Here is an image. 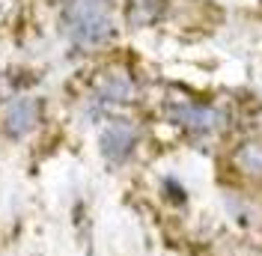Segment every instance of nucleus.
<instances>
[{"label": "nucleus", "mask_w": 262, "mask_h": 256, "mask_svg": "<svg viewBox=\"0 0 262 256\" xmlns=\"http://www.w3.org/2000/svg\"><path fill=\"white\" fill-rule=\"evenodd\" d=\"M63 30L78 45H98L114 33L107 0H63Z\"/></svg>", "instance_id": "f257e3e1"}, {"label": "nucleus", "mask_w": 262, "mask_h": 256, "mask_svg": "<svg viewBox=\"0 0 262 256\" xmlns=\"http://www.w3.org/2000/svg\"><path fill=\"white\" fill-rule=\"evenodd\" d=\"M134 146H137V128L131 125L128 119H114L98 134V149H101L104 161H111V164L128 161Z\"/></svg>", "instance_id": "f03ea898"}, {"label": "nucleus", "mask_w": 262, "mask_h": 256, "mask_svg": "<svg viewBox=\"0 0 262 256\" xmlns=\"http://www.w3.org/2000/svg\"><path fill=\"white\" fill-rule=\"evenodd\" d=\"M167 116L194 134H212L224 125V113L209 104H173V108H167Z\"/></svg>", "instance_id": "7ed1b4c3"}, {"label": "nucleus", "mask_w": 262, "mask_h": 256, "mask_svg": "<svg viewBox=\"0 0 262 256\" xmlns=\"http://www.w3.org/2000/svg\"><path fill=\"white\" fill-rule=\"evenodd\" d=\"M39 116H42L39 98H15L3 113V128H6L9 137H24L36 128Z\"/></svg>", "instance_id": "20e7f679"}, {"label": "nucleus", "mask_w": 262, "mask_h": 256, "mask_svg": "<svg viewBox=\"0 0 262 256\" xmlns=\"http://www.w3.org/2000/svg\"><path fill=\"white\" fill-rule=\"evenodd\" d=\"M98 96H101V101H131L134 83L125 72H111L98 83Z\"/></svg>", "instance_id": "39448f33"}, {"label": "nucleus", "mask_w": 262, "mask_h": 256, "mask_svg": "<svg viewBox=\"0 0 262 256\" xmlns=\"http://www.w3.org/2000/svg\"><path fill=\"white\" fill-rule=\"evenodd\" d=\"M232 161H235V167L242 173L262 179V140H247V143H242L235 149Z\"/></svg>", "instance_id": "423d86ee"}, {"label": "nucleus", "mask_w": 262, "mask_h": 256, "mask_svg": "<svg viewBox=\"0 0 262 256\" xmlns=\"http://www.w3.org/2000/svg\"><path fill=\"white\" fill-rule=\"evenodd\" d=\"M161 12V0H134L128 9V24L131 27H146L152 24Z\"/></svg>", "instance_id": "0eeeda50"}]
</instances>
